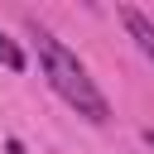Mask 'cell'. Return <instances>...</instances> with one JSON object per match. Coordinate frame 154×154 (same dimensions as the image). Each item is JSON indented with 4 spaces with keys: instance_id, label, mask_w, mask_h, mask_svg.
I'll use <instances>...</instances> for the list:
<instances>
[{
    "instance_id": "277c9868",
    "label": "cell",
    "mask_w": 154,
    "mask_h": 154,
    "mask_svg": "<svg viewBox=\"0 0 154 154\" xmlns=\"http://www.w3.org/2000/svg\"><path fill=\"white\" fill-rule=\"evenodd\" d=\"M5 154H24V144H19V140H10V144H5Z\"/></svg>"
},
{
    "instance_id": "7a4b0ae2",
    "label": "cell",
    "mask_w": 154,
    "mask_h": 154,
    "mask_svg": "<svg viewBox=\"0 0 154 154\" xmlns=\"http://www.w3.org/2000/svg\"><path fill=\"white\" fill-rule=\"evenodd\" d=\"M120 19H125V29H130V38H135V48L154 63V19L149 14H140L135 5H120Z\"/></svg>"
},
{
    "instance_id": "5b68a950",
    "label": "cell",
    "mask_w": 154,
    "mask_h": 154,
    "mask_svg": "<svg viewBox=\"0 0 154 154\" xmlns=\"http://www.w3.org/2000/svg\"><path fill=\"white\" fill-rule=\"evenodd\" d=\"M144 144H149V149H154V130H144Z\"/></svg>"
},
{
    "instance_id": "6da1fadb",
    "label": "cell",
    "mask_w": 154,
    "mask_h": 154,
    "mask_svg": "<svg viewBox=\"0 0 154 154\" xmlns=\"http://www.w3.org/2000/svg\"><path fill=\"white\" fill-rule=\"evenodd\" d=\"M34 43H38V67H43L48 87H53L82 120L106 125V120H111V101H106V91L96 87V77L87 72V63H82L63 38H53V34L38 29V24H34Z\"/></svg>"
},
{
    "instance_id": "3957f363",
    "label": "cell",
    "mask_w": 154,
    "mask_h": 154,
    "mask_svg": "<svg viewBox=\"0 0 154 154\" xmlns=\"http://www.w3.org/2000/svg\"><path fill=\"white\" fill-rule=\"evenodd\" d=\"M0 63H5L10 72H24V48H19V43H14L5 29H0Z\"/></svg>"
}]
</instances>
